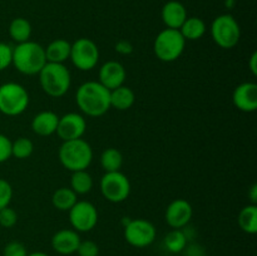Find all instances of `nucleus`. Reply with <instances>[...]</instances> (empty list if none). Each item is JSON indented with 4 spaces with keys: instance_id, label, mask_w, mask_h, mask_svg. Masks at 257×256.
<instances>
[{
    "instance_id": "f03ea898",
    "label": "nucleus",
    "mask_w": 257,
    "mask_h": 256,
    "mask_svg": "<svg viewBox=\"0 0 257 256\" xmlns=\"http://www.w3.org/2000/svg\"><path fill=\"white\" fill-rule=\"evenodd\" d=\"M47 63L44 47L39 43L28 40L13 48L12 64L24 75H37Z\"/></svg>"
},
{
    "instance_id": "9b49d317",
    "label": "nucleus",
    "mask_w": 257,
    "mask_h": 256,
    "mask_svg": "<svg viewBox=\"0 0 257 256\" xmlns=\"http://www.w3.org/2000/svg\"><path fill=\"white\" fill-rule=\"evenodd\" d=\"M68 212L70 225L77 232H88L97 226L98 210L89 201H77Z\"/></svg>"
},
{
    "instance_id": "0eeeda50",
    "label": "nucleus",
    "mask_w": 257,
    "mask_h": 256,
    "mask_svg": "<svg viewBox=\"0 0 257 256\" xmlns=\"http://www.w3.org/2000/svg\"><path fill=\"white\" fill-rule=\"evenodd\" d=\"M211 37L222 49H232L240 42L241 28L231 14L218 15L211 24Z\"/></svg>"
},
{
    "instance_id": "ddd939ff",
    "label": "nucleus",
    "mask_w": 257,
    "mask_h": 256,
    "mask_svg": "<svg viewBox=\"0 0 257 256\" xmlns=\"http://www.w3.org/2000/svg\"><path fill=\"white\" fill-rule=\"evenodd\" d=\"M193 215V208L187 200L176 198L166 208L165 218L171 228H181L190 223Z\"/></svg>"
},
{
    "instance_id": "7ed1b4c3",
    "label": "nucleus",
    "mask_w": 257,
    "mask_h": 256,
    "mask_svg": "<svg viewBox=\"0 0 257 256\" xmlns=\"http://www.w3.org/2000/svg\"><path fill=\"white\" fill-rule=\"evenodd\" d=\"M58 157L64 168L70 172L87 170L93 161V150L83 138L65 141L58 151Z\"/></svg>"
},
{
    "instance_id": "6e6552de",
    "label": "nucleus",
    "mask_w": 257,
    "mask_h": 256,
    "mask_svg": "<svg viewBox=\"0 0 257 256\" xmlns=\"http://www.w3.org/2000/svg\"><path fill=\"white\" fill-rule=\"evenodd\" d=\"M100 192L103 197L112 203L124 202L131 193V182L120 171L105 172L100 178Z\"/></svg>"
},
{
    "instance_id": "72a5a7b5",
    "label": "nucleus",
    "mask_w": 257,
    "mask_h": 256,
    "mask_svg": "<svg viewBox=\"0 0 257 256\" xmlns=\"http://www.w3.org/2000/svg\"><path fill=\"white\" fill-rule=\"evenodd\" d=\"M12 157V141L9 137L0 133V163L7 162Z\"/></svg>"
},
{
    "instance_id": "dca6fc26",
    "label": "nucleus",
    "mask_w": 257,
    "mask_h": 256,
    "mask_svg": "<svg viewBox=\"0 0 257 256\" xmlns=\"http://www.w3.org/2000/svg\"><path fill=\"white\" fill-rule=\"evenodd\" d=\"M79 233L72 228L57 231L52 237V247L59 255H73L77 252L80 243Z\"/></svg>"
},
{
    "instance_id": "393cba45",
    "label": "nucleus",
    "mask_w": 257,
    "mask_h": 256,
    "mask_svg": "<svg viewBox=\"0 0 257 256\" xmlns=\"http://www.w3.org/2000/svg\"><path fill=\"white\" fill-rule=\"evenodd\" d=\"M70 188L77 195H85V193L90 192V190L93 188V178L90 176V173L87 172V170L72 172Z\"/></svg>"
},
{
    "instance_id": "473e14b6",
    "label": "nucleus",
    "mask_w": 257,
    "mask_h": 256,
    "mask_svg": "<svg viewBox=\"0 0 257 256\" xmlns=\"http://www.w3.org/2000/svg\"><path fill=\"white\" fill-rule=\"evenodd\" d=\"M28 251L24 243L19 241H12L4 247V256H27Z\"/></svg>"
},
{
    "instance_id": "b1692460",
    "label": "nucleus",
    "mask_w": 257,
    "mask_h": 256,
    "mask_svg": "<svg viewBox=\"0 0 257 256\" xmlns=\"http://www.w3.org/2000/svg\"><path fill=\"white\" fill-rule=\"evenodd\" d=\"M9 35L17 44L30 40L32 25L25 18H15L9 24Z\"/></svg>"
},
{
    "instance_id": "bb28decb",
    "label": "nucleus",
    "mask_w": 257,
    "mask_h": 256,
    "mask_svg": "<svg viewBox=\"0 0 257 256\" xmlns=\"http://www.w3.org/2000/svg\"><path fill=\"white\" fill-rule=\"evenodd\" d=\"M165 246L172 253L182 252L187 246V236L181 228H172L166 235Z\"/></svg>"
},
{
    "instance_id": "2eb2a0df",
    "label": "nucleus",
    "mask_w": 257,
    "mask_h": 256,
    "mask_svg": "<svg viewBox=\"0 0 257 256\" xmlns=\"http://www.w3.org/2000/svg\"><path fill=\"white\" fill-rule=\"evenodd\" d=\"M98 77H99L98 82L100 84L104 85L107 89L112 90L124 84L127 72L122 63L117 60H108L99 68Z\"/></svg>"
},
{
    "instance_id": "c756f323",
    "label": "nucleus",
    "mask_w": 257,
    "mask_h": 256,
    "mask_svg": "<svg viewBox=\"0 0 257 256\" xmlns=\"http://www.w3.org/2000/svg\"><path fill=\"white\" fill-rule=\"evenodd\" d=\"M13 198V187L7 180L0 178V210L10 205Z\"/></svg>"
},
{
    "instance_id": "9d476101",
    "label": "nucleus",
    "mask_w": 257,
    "mask_h": 256,
    "mask_svg": "<svg viewBox=\"0 0 257 256\" xmlns=\"http://www.w3.org/2000/svg\"><path fill=\"white\" fill-rule=\"evenodd\" d=\"M157 236V230L151 221L136 218L128 221L124 226V238L131 246L137 248L152 245Z\"/></svg>"
},
{
    "instance_id": "4be33fe9",
    "label": "nucleus",
    "mask_w": 257,
    "mask_h": 256,
    "mask_svg": "<svg viewBox=\"0 0 257 256\" xmlns=\"http://www.w3.org/2000/svg\"><path fill=\"white\" fill-rule=\"evenodd\" d=\"M78 195L70 187H59L52 196V203L57 210L69 211L78 201Z\"/></svg>"
},
{
    "instance_id": "f8f14e48",
    "label": "nucleus",
    "mask_w": 257,
    "mask_h": 256,
    "mask_svg": "<svg viewBox=\"0 0 257 256\" xmlns=\"http://www.w3.org/2000/svg\"><path fill=\"white\" fill-rule=\"evenodd\" d=\"M87 131V122L82 114L75 112L65 113L64 115L59 117L58 120L57 131L55 133L58 137L65 142V141H73L82 138Z\"/></svg>"
},
{
    "instance_id": "cd10ccee",
    "label": "nucleus",
    "mask_w": 257,
    "mask_h": 256,
    "mask_svg": "<svg viewBox=\"0 0 257 256\" xmlns=\"http://www.w3.org/2000/svg\"><path fill=\"white\" fill-rule=\"evenodd\" d=\"M34 152V145L29 138L19 137L12 142V156L19 158V160H25L29 158Z\"/></svg>"
},
{
    "instance_id": "6ab92c4d",
    "label": "nucleus",
    "mask_w": 257,
    "mask_h": 256,
    "mask_svg": "<svg viewBox=\"0 0 257 256\" xmlns=\"http://www.w3.org/2000/svg\"><path fill=\"white\" fill-rule=\"evenodd\" d=\"M70 47L72 44L65 39H55L50 42L48 47L44 48L47 62L64 64L65 60L69 59Z\"/></svg>"
},
{
    "instance_id": "4468645a",
    "label": "nucleus",
    "mask_w": 257,
    "mask_h": 256,
    "mask_svg": "<svg viewBox=\"0 0 257 256\" xmlns=\"http://www.w3.org/2000/svg\"><path fill=\"white\" fill-rule=\"evenodd\" d=\"M232 103L238 110L252 113L257 109V84L245 82L238 84L232 93Z\"/></svg>"
},
{
    "instance_id": "7c9ffc66",
    "label": "nucleus",
    "mask_w": 257,
    "mask_h": 256,
    "mask_svg": "<svg viewBox=\"0 0 257 256\" xmlns=\"http://www.w3.org/2000/svg\"><path fill=\"white\" fill-rule=\"evenodd\" d=\"M13 48L7 43L0 42V72L12 65Z\"/></svg>"
},
{
    "instance_id": "423d86ee",
    "label": "nucleus",
    "mask_w": 257,
    "mask_h": 256,
    "mask_svg": "<svg viewBox=\"0 0 257 256\" xmlns=\"http://www.w3.org/2000/svg\"><path fill=\"white\" fill-rule=\"evenodd\" d=\"M186 40L178 29L166 28L158 33L153 43L156 57L165 63H172L182 55Z\"/></svg>"
},
{
    "instance_id": "f257e3e1",
    "label": "nucleus",
    "mask_w": 257,
    "mask_h": 256,
    "mask_svg": "<svg viewBox=\"0 0 257 256\" xmlns=\"http://www.w3.org/2000/svg\"><path fill=\"white\" fill-rule=\"evenodd\" d=\"M75 103L88 117H100L110 109V90L97 80H89L78 87Z\"/></svg>"
},
{
    "instance_id": "412c9836",
    "label": "nucleus",
    "mask_w": 257,
    "mask_h": 256,
    "mask_svg": "<svg viewBox=\"0 0 257 256\" xmlns=\"http://www.w3.org/2000/svg\"><path fill=\"white\" fill-rule=\"evenodd\" d=\"M185 38V40H198L205 35L206 33V24L201 18L191 17L185 20L182 27L178 29Z\"/></svg>"
},
{
    "instance_id": "c85d7f7f",
    "label": "nucleus",
    "mask_w": 257,
    "mask_h": 256,
    "mask_svg": "<svg viewBox=\"0 0 257 256\" xmlns=\"http://www.w3.org/2000/svg\"><path fill=\"white\" fill-rule=\"evenodd\" d=\"M18 222V213L14 208L10 206L2 208L0 210V226L4 228H12L13 226L17 225Z\"/></svg>"
},
{
    "instance_id": "e433bc0d",
    "label": "nucleus",
    "mask_w": 257,
    "mask_h": 256,
    "mask_svg": "<svg viewBox=\"0 0 257 256\" xmlns=\"http://www.w3.org/2000/svg\"><path fill=\"white\" fill-rule=\"evenodd\" d=\"M248 197H250L251 203H252V205H256V202H257V185L256 183H253V185L251 186L250 192H248Z\"/></svg>"
},
{
    "instance_id": "2f4dec72",
    "label": "nucleus",
    "mask_w": 257,
    "mask_h": 256,
    "mask_svg": "<svg viewBox=\"0 0 257 256\" xmlns=\"http://www.w3.org/2000/svg\"><path fill=\"white\" fill-rule=\"evenodd\" d=\"M77 253L79 256H98L99 255V247L92 240L80 241Z\"/></svg>"
},
{
    "instance_id": "20e7f679",
    "label": "nucleus",
    "mask_w": 257,
    "mask_h": 256,
    "mask_svg": "<svg viewBox=\"0 0 257 256\" xmlns=\"http://www.w3.org/2000/svg\"><path fill=\"white\" fill-rule=\"evenodd\" d=\"M38 75L43 92L52 98L63 97L72 84L69 69L59 63L47 62Z\"/></svg>"
},
{
    "instance_id": "c9c22d12",
    "label": "nucleus",
    "mask_w": 257,
    "mask_h": 256,
    "mask_svg": "<svg viewBox=\"0 0 257 256\" xmlns=\"http://www.w3.org/2000/svg\"><path fill=\"white\" fill-rule=\"evenodd\" d=\"M248 67H250L251 73L253 75H257V52H253L251 54L250 60H248Z\"/></svg>"
},
{
    "instance_id": "1a4fd4ad",
    "label": "nucleus",
    "mask_w": 257,
    "mask_h": 256,
    "mask_svg": "<svg viewBox=\"0 0 257 256\" xmlns=\"http://www.w3.org/2000/svg\"><path fill=\"white\" fill-rule=\"evenodd\" d=\"M69 59L77 69L89 72L98 64L99 49L89 38H79L70 47Z\"/></svg>"
},
{
    "instance_id": "f704fd0d",
    "label": "nucleus",
    "mask_w": 257,
    "mask_h": 256,
    "mask_svg": "<svg viewBox=\"0 0 257 256\" xmlns=\"http://www.w3.org/2000/svg\"><path fill=\"white\" fill-rule=\"evenodd\" d=\"M114 49L115 52L119 53L120 55H130L133 53V45L132 43L128 42V40L122 39V40H118L114 45Z\"/></svg>"
},
{
    "instance_id": "a211bd4d",
    "label": "nucleus",
    "mask_w": 257,
    "mask_h": 256,
    "mask_svg": "<svg viewBox=\"0 0 257 256\" xmlns=\"http://www.w3.org/2000/svg\"><path fill=\"white\" fill-rule=\"evenodd\" d=\"M59 115L52 110H42L34 115L32 120V130L40 137H48L54 135L57 131Z\"/></svg>"
},
{
    "instance_id": "39448f33",
    "label": "nucleus",
    "mask_w": 257,
    "mask_h": 256,
    "mask_svg": "<svg viewBox=\"0 0 257 256\" xmlns=\"http://www.w3.org/2000/svg\"><path fill=\"white\" fill-rule=\"evenodd\" d=\"M27 88L15 82L0 85V113L8 117H17L24 113L29 105Z\"/></svg>"
},
{
    "instance_id": "a878e982",
    "label": "nucleus",
    "mask_w": 257,
    "mask_h": 256,
    "mask_svg": "<svg viewBox=\"0 0 257 256\" xmlns=\"http://www.w3.org/2000/svg\"><path fill=\"white\" fill-rule=\"evenodd\" d=\"M123 165V156L117 148H107L100 155V166L104 172H115L120 171Z\"/></svg>"
},
{
    "instance_id": "5701e85b",
    "label": "nucleus",
    "mask_w": 257,
    "mask_h": 256,
    "mask_svg": "<svg viewBox=\"0 0 257 256\" xmlns=\"http://www.w3.org/2000/svg\"><path fill=\"white\" fill-rule=\"evenodd\" d=\"M237 222L243 232L255 235L257 232V206L252 203L245 206L238 213Z\"/></svg>"
},
{
    "instance_id": "4c0bfd02",
    "label": "nucleus",
    "mask_w": 257,
    "mask_h": 256,
    "mask_svg": "<svg viewBox=\"0 0 257 256\" xmlns=\"http://www.w3.org/2000/svg\"><path fill=\"white\" fill-rule=\"evenodd\" d=\"M27 256H49V255H48V253H45V252H42V251H35V252L28 253Z\"/></svg>"
},
{
    "instance_id": "f3484780",
    "label": "nucleus",
    "mask_w": 257,
    "mask_h": 256,
    "mask_svg": "<svg viewBox=\"0 0 257 256\" xmlns=\"http://www.w3.org/2000/svg\"><path fill=\"white\" fill-rule=\"evenodd\" d=\"M161 17L166 27L170 29H180L188 18L185 5L177 0H171L166 3L161 12Z\"/></svg>"
},
{
    "instance_id": "aec40b11",
    "label": "nucleus",
    "mask_w": 257,
    "mask_h": 256,
    "mask_svg": "<svg viewBox=\"0 0 257 256\" xmlns=\"http://www.w3.org/2000/svg\"><path fill=\"white\" fill-rule=\"evenodd\" d=\"M136 102V94L127 85H120L110 90V107L118 110H127Z\"/></svg>"
}]
</instances>
